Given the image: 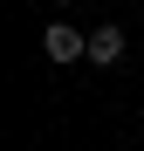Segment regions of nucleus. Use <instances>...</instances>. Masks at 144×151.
<instances>
[{
    "label": "nucleus",
    "instance_id": "nucleus-1",
    "mask_svg": "<svg viewBox=\"0 0 144 151\" xmlns=\"http://www.w3.org/2000/svg\"><path fill=\"white\" fill-rule=\"evenodd\" d=\"M41 48H48V62H89V28H76V21H48V35H41Z\"/></svg>",
    "mask_w": 144,
    "mask_h": 151
},
{
    "label": "nucleus",
    "instance_id": "nucleus-2",
    "mask_svg": "<svg viewBox=\"0 0 144 151\" xmlns=\"http://www.w3.org/2000/svg\"><path fill=\"white\" fill-rule=\"evenodd\" d=\"M124 28H117V21H96L89 28V69H110V62H124Z\"/></svg>",
    "mask_w": 144,
    "mask_h": 151
}]
</instances>
